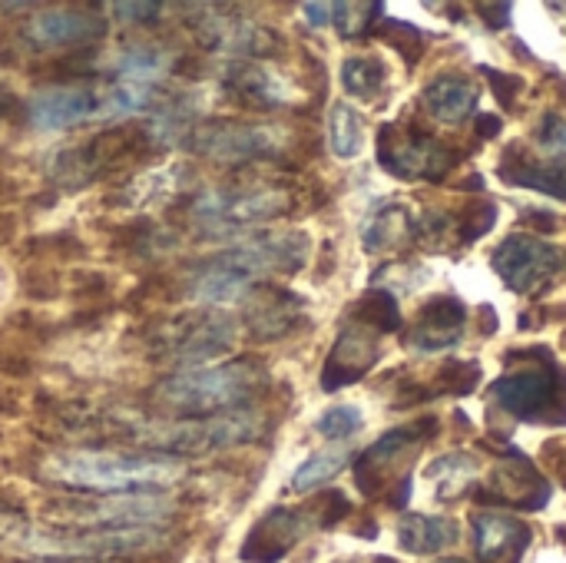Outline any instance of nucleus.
I'll return each instance as SVG.
<instances>
[{"label":"nucleus","mask_w":566,"mask_h":563,"mask_svg":"<svg viewBox=\"0 0 566 563\" xmlns=\"http://www.w3.org/2000/svg\"><path fill=\"white\" fill-rule=\"evenodd\" d=\"M312 242L298 229L282 232H259L235 249L202 262L189 275V295L216 305L229 299H242L245 292L259 289L269 275H292L308 262Z\"/></svg>","instance_id":"obj_1"},{"label":"nucleus","mask_w":566,"mask_h":563,"mask_svg":"<svg viewBox=\"0 0 566 563\" xmlns=\"http://www.w3.org/2000/svg\"><path fill=\"white\" fill-rule=\"evenodd\" d=\"M269 388V368L259 358H235L212 368L176 372L153 388V402L176 418H206L252 408Z\"/></svg>","instance_id":"obj_2"},{"label":"nucleus","mask_w":566,"mask_h":563,"mask_svg":"<svg viewBox=\"0 0 566 563\" xmlns=\"http://www.w3.org/2000/svg\"><path fill=\"white\" fill-rule=\"evenodd\" d=\"M43 475L70 491L96 494H149L172 484L182 468L176 458L129 451H56L43 461Z\"/></svg>","instance_id":"obj_3"},{"label":"nucleus","mask_w":566,"mask_h":563,"mask_svg":"<svg viewBox=\"0 0 566 563\" xmlns=\"http://www.w3.org/2000/svg\"><path fill=\"white\" fill-rule=\"evenodd\" d=\"M265 431V421L259 411H226V415H206V418H163L133 428V441L143 448L159 451L163 458H192L209 451H226L235 445H249Z\"/></svg>","instance_id":"obj_4"},{"label":"nucleus","mask_w":566,"mask_h":563,"mask_svg":"<svg viewBox=\"0 0 566 563\" xmlns=\"http://www.w3.org/2000/svg\"><path fill=\"white\" fill-rule=\"evenodd\" d=\"M235 338H239V322L216 305H202L159 322L149 335V355L163 365L192 372L202 362H216L229 355Z\"/></svg>","instance_id":"obj_5"},{"label":"nucleus","mask_w":566,"mask_h":563,"mask_svg":"<svg viewBox=\"0 0 566 563\" xmlns=\"http://www.w3.org/2000/svg\"><path fill=\"white\" fill-rule=\"evenodd\" d=\"M169 538L159 528H43L30 534L27 551L40 557L129 561L163 551Z\"/></svg>","instance_id":"obj_6"},{"label":"nucleus","mask_w":566,"mask_h":563,"mask_svg":"<svg viewBox=\"0 0 566 563\" xmlns=\"http://www.w3.org/2000/svg\"><path fill=\"white\" fill-rule=\"evenodd\" d=\"M292 212V192L285 186H242L219 189L192 206V219L209 236H229L245 226H259Z\"/></svg>","instance_id":"obj_7"},{"label":"nucleus","mask_w":566,"mask_h":563,"mask_svg":"<svg viewBox=\"0 0 566 563\" xmlns=\"http://www.w3.org/2000/svg\"><path fill=\"white\" fill-rule=\"evenodd\" d=\"M494 402L521 421L566 425V372L547 358L534 368H517L491 385Z\"/></svg>","instance_id":"obj_8"},{"label":"nucleus","mask_w":566,"mask_h":563,"mask_svg":"<svg viewBox=\"0 0 566 563\" xmlns=\"http://www.w3.org/2000/svg\"><path fill=\"white\" fill-rule=\"evenodd\" d=\"M378 163L398 179H444L458 156L428 129L395 119L378 129Z\"/></svg>","instance_id":"obj_9"},{"label":"nucleus","mask_w":566,"mask_h":563,"mask_svg":"<svg viewBox=\"0 0 566 563\" xmlns=\"http://www.w3.org/2000/svg\"><path fill=\"white\" fill-rule=\"evenodd\" d=\"M564 249L531 232H511L491 256L494 272L517 295H541L564 269Z\"/></svg>","instance_id":"obj_10"},{"label":"nucleus","mask_w":566,"mask_h":563,"mask_svg":"<svg viewBox=\"0 0 566 563\" xmlns=\"http://www.w3.org/2000/svg\"><path fill=\"white\" fill-rule=\"evenodd\" d=\"M70 528H156L172 514V501L159 494H96L56 508Z\"/></svg>","instance_id":"obj_11"},{"label":"nucleus","mask_w":566,"mask_h":563,"mask_svg":"<svg viewBox=\"0 0 566 563\" xmlns=\"http://www.w3.org/2000/svg\"><path fill=\"white\" fill-rule=\"evenodd\" d=\"M189 146L216 163H252L279 153V133L239 119H209L189 129Z\"/></svg>","instance_id":"obj_12"},{"label":"nucleus","mask_w":566,"mask_h":563,"mask_svg":"<svg viewBox=\"0 0 566 563\" xmlns=\"http://www.w3.org/2000/svg\"><path fill=\"white\" fill-rule=\"evenodd\" d=\"M146 146L149 143H146L143 129L119 126V129H109V133L90 139L86 146L63 153L56 159V176L70 186H83V183H93V179L106 176L109 169L129 163L136 156V149H146Z\"/></svg>","instance_id":"obj_13"},{"label":"nucleus","mask_w":566,"mask_h":563,"mask_svg":"<svg viewBox=\"0 0 566 563\" xmlns=\"http://www.w3.org/2000/svg\"><path fill=\"white\" fill-rule=\"evenodd\" d=\"M192 10L202 13V17H192V27L206 46H219L235 56H272L282 46L279 33H272L269 27L242 13L235 17L226 7H192Z\"/></svg>","instance_id":"obj_14"},{"label":"nucleus","mask_w":566,"mask_h":563,"mask_svg":"<svg viewBox=\"0 0 566 563\" xmlns=\"http://www.w3.org/2000/svg\"><path fill=\"white\" fill-rule=\"evenodd\" d=\"M27 113L36 129H70L86 119L106 116V90L99 93L90 86H50L30 100Z\"/></svg>","instance_id":"obj_15"},{"label":"nucleus","mask_w":566,"mask_h":563,"mask_svg":"<svg viewBox=\"0 0 566 563\" xmlns=\"http://www.w3.org/2000/svg\"><path fill=\"white\" fill-rule=\"evenodd\" d=\"M305 315V302L279 285H259L242 295V325L249 329L252 338H285L289 332L298 329Z\"/></svg>","instance_id":"obj_16"},{"label":"nucleus","mask_w":566,"mask_h":563,"mask_svg":"<svg viewBox=\"0 0 566 563\" xmlns=\"http://www.w3.org/2000/svg\"><path fill=\"white\" fill-rule=\"evenodd\" d=\"M438 431V421L434 418H418L411 425H401V428H391L388 435H381L355 465V481H358V491L365 498H375L385 484V471L411 448L424 445L431 435Z\"/></svg>","instance_id":"obj_17"},{"label":"nucleus","mask_w":566,"mask_h":563,"mask_svg":"<svg viewBox=\"0 0 566 563\" xmlns=\"http://www.w3.org/2000/svg\"><path fill=\"white\" fill-rule=\"evenodd\" d=\"M109 33L106 17L96 10H46L27 23V40L40 50L50 46H93Z\"/></svg>","instance_id":"obj_18"},{"label":"nucleus","mask_w":566,"mask_h":563,"mask_svg":"<svg viewBox=\"0 0 566 563\" xmlns=\"http://www.w3.org/2000/svg\"><path fill=\"white\" fill-rule=\"evenodd\" d=\"M378 355H381L378 332H371V329H365L358 322L345 325L338 342H335V348L328 352L325 368H322V388L325 392H338V388L365 378L375 368Z\"/></svg>","instance_id":"obj_19"},{"label":"nucleus","mask_w":566,"mask_h":563,"mask_svg":"<svg viewBox=\"0 0 566 563\" xmlns=\"http://www.w3.org/2000/svg\"><path fill=\"white\" fill-rule=\"evenodd\" d=\"M308 531V514L292 511V508H275L269 511L245 538L242 544V561L249 563H279Z\"/></svg>","instance_id":"obj_20"},{"label":"nucleus","mask_w":566,"mask_h":563,"mask_svg":"<svg viewBox=\"0 0 566 563\" xmlns=\"http://www.w3.org/2000/svg\"><path fill=\"white\" fill-rule=\"evenodd\" d=\"M464 325H468L464 302L454 299V295H438V299L424 302V309L418 312V322L408 332V345L415 352L454 348L464 338Z\"/></svg>","instance_id":"obj_21"},{"label":"nucleus","mask_w":566,"mask_h":563,"mask_svg":"<svg viewBox=\"0 0 566 563\" xmlns=\"http://www.w3.org/2000/svg\"><path fill=\"white\" fill-rule=\"evenodd\" d=\"M488 494L517 511H541L551 501V484L524 455H511L491 471Z\"/></svg>","instance_id":"obj_22"},{"label":"nucleus","mask_w":566,"mask_h":563,"mask_svg":"<svg viewBox=\"0 0 566 563\" xmlns=\"http://www.w3.org/2000/svg\"><path fill=\"white\" fill-rule=\"evenodd\" d=\"M531 544V528L501 511L474 514V551L481 563H521Z\"/></svg>","instance_id":"obj_23"},{"label":"nucleus","mask_w":566,"mask_h":563,"mask_svg":"<svg viewBox=\"0 0 566 563\" xmlns=\"http://www.w3.org/2000/svg\"><path fill=\"white\" fill-rule=\"evenodd\" d=\"M222 80H226L229 93H235L239 100H245L252 106H262V110H275V106H285L292 100L289 83L275 70H269L262 63H249V60L239 63L235 60V63L226 66Z\"/></svg>","instance_id":"obj_24"},{"label":"nucleus","mask_w":566,"mask_h":563,"mask_svg":"<svg viewBox=\"0 0 566 563\" xmlns=\"http://www.w3.org/2000/svg\"><path fill=\"white\" fill-rule=\"evenodd\" d=\"M415 236H418V216L405 202H381L361 226V246L371 256L395 252Z\"/></svg>","instance_id":"obj_25"},{"label":"nucleus","mask_w":566,"mask_h":563,"mask_svg":"<svg viewBox=\"0 0 566 563\" xmlns=\"http://www.w3.org/2000/svg\"><path fill=\"white\" fill-rule=\"evenodd\" d=\"M421 103L438 123L458 126L478 110V86L461 73H441L424 86Z\"/></svg>","instance_id":"obj_26"},{"label":"nucleus","mask_w":566,"mask_h":563,"mask_svg":"<svg viewBox=\"0 0 566 563\" xmlns=\"http://www.w3.org/2000/svg\"><path fill=\"white\" fill-rule=\"evenodd\" d=\"M497 173L511 186H524V189H534V192H544V196L566 202V166L560 163H537V159H527L524 153L511 149Z\"/></svg>","instance_id":"obj_27"},{"label":"nucleus","mask_w":566,"mask_h":563,"mask_svg":"<svg viewBox=\"0 0 566 563\" xmlns=\"http://www.w3.org/2000/svg\"><path fill=\"white\" fill-rule=\"evenodd\" d=\"M398 544L408 554H441L444 548L458 544V524L448 518L431 514H405L398 524Z\"/></svg>","instance_id":"obj_28"},{"label":"nucleus","mask_w":566,"mask_h":563,"mask_svg":"<svg viewBox=\"0 0 566 563\" xmlns=\"http://www.w3.org/2000/svg\"><path fill=\"white\" fill-rule=\"evenodd\" d=\"M328 146L338 159H355L365 146V119L355 106L335 103L328 113Z\"/></svg>","instance_id":"obj_29"},{"label":"nucleus","mask_w":566,"mask_h":563,"mask_svg":"<svg viewBox=\"0 0 566 563\" xmlns=\"http://www.w3.org/2000/svg\"><path fill=\"white\" fill-rule=\"evenodd\" d=\"M355 322L385 335V332H398L401 329V312H398V299L388 289H371L368 295H361V302L355 305Z\"/></svg>","instance_id":"obj_30"},{"label":"nucleus","mask_w":566,"mask_h":563,"mask_svg":"<svg viewBox=\"0 0 566 563\" xmlns=\"http://www.w3.org/2000/svg\"><path fill=\"white\" fill-rule=\"evenodd\" d=\"M342 86L358 100H375L385 86V63L378 56H348L342 63Z\"/></svg>","instance_id":"obj_31"},{"label":"nucleus","mask_w":566,"mask_h":563,"mask_svg":"<svg viewBox=\"0 0 566 563\" xmlns=\"http://www.w3.org/2000/svg\"><path fill=\"white\" fill-rule=\"evenodd\" d=\"M478 475V458L474 455H461V451H454V455H444V458H438L434 465H431V478H434V484H438V491H441V498H458L464 488H468V481Z\"/></svg>","instance_id":"obj_32"},{"label":"nucleus","mask_w":566,"mask_h":563,"mask_svg":"<svg viewBox=\"0 0 566 563\" xmlns=\"http://www.w3.org/2000/svg\"><path fill=\"white\" fill-rule=\"evenodd\" d=\"M345 465H348V451H345V448H338V451H322V455L308 458V461L292 475V491H295V494H308V491L328 484Z\"/></svg>","instance_id":"obj_33"},{"label":"nucleus","mask_w":566,"mask_h":563,"mask_svg":"<svg viewBox=\"0 0 566 563\" xmlns=\"http://www.w3.org/2000/svg\"><path fill=\"white\" fill-rule=\"evenodd\" d=\"M381 13H385L381 3H335L332 23L338 27V33L345 40H358V37L371 33V27L381 20Z\"/></svg>","instance_id":"obj_34"},{"label":"nucleus","mask_w":566,"mask_h":563,"mask_svg":"<svg viewBox=\"0 0 566 563\" xmlns=\"http://www.w3.org/2000/svg\"><path fill=\"white\" fill-rule=\"evenodd\" d=\"M481 382V365L478 362H444L441 372L434 375V392L438 395H471Z\"/></svg>","instance_id":"obj_35"},{"label":"nucleus","mask_w":566,"mask_h":563,"mask_svg":"<svg viewBox=\"0 0 566 563\" xmlns=\"http://www.w3.org/2000/svg\"><path fill=\"white\" fill-rule=\"evenodd\" d=\"M381 37H385V43H391L408 63H418L421 53H424V33H421L418 27L405 23V20H385V17H381Z\"/></svg>","instance_id":"obj_36"},{"label":"nucleus","mask_w":566,"mask_h":563,"mask_svg":"<svg viewBox=\"0 0 566 563\" xmlns=\"http://www.w3.org/2000/svg\"><path fill=\"white\" fill-rule=\"evenodd\" d=\"M497 222V202H471L461 216H458V242L471 246L481 236L491 232V226Z\"/></svg>","instance_id":"obj_37"},{"label":"nucleus","mask_w":566,"mask_h":563,"mask_svg":"<svg viewBox=\"0 0 566 563\" xmlns=\"http://www.w3.org/2000/svg\"><path fill=\"white\" fill-rule=\"evenodd\" d=\"M361 425H365V418H361V408H355V405H335L318 418V431L332 441H345V438L358 435Z\"/></svg>","instance_id":"obj_38"},{"label":"nucleus","mask_w":566,"mask_h":563,"mask_svg":"<svg viewBox=\"0 0 566 563\" xmlns=\"http://www.w3.org/2000/svg\"><path fill=\"white\" fill-rule=\"evenodd\" d=\"M30 534H33L30 521H27L20 511H13V508L0 504V551H10V548L27 551Z\"/></svg>","instance_id":"obj_39"},{"label":"nucleus","mask_w":566,"mask_h":563,"mask_svg":"<svg viewBox=\"0 0 566 563\" xmlns=\"http://www.w3.org/2000/svg\"><path fill=\"white\" fill-rule=\"evenodd\" d=\"M537 143L547 156L566 159V116L564 113H544L537 126Z\"/></svg>","instance_id":"obj_40"},{"label":"nucleus","mask_w":566,"mask_h":563,"mask_svg":"<svg viewBox=\"0 0 566 563\" xmlns=\"http://www.w3.org/2000/svg\"><path fill=\"white\" fill-rule=\"evenodd\" d=\"M119 20H126V23H156L159 17H163V3H113L109 7Z\"/></svg>","instance_id":"obj_41"},{"label":"nucleus","mask_w":566,"mask_h":563,"mask_svg":"<svg viewBox=\"0 0 566 563\" xmlns=\"http://www.w3.org/2000/svg\"><path fill=\"white\" fill-rule=\"evenodd\" d=\"M484 76L491 80V86H494L497 100H501L504 106H514V96L521 93V80H517V76L501 73L497 66H484Z\"/></svg>","instance_id":"obj_42"},{"label":"nucleus","mask_w":566,"mask_h":563,"mask_svg":"<svg viewBox=\"0 0 566 563\" xmlns=\"http://www.w3.org/2000/svg\"><path fill=\"white\" fill-rule=\"evenodd\" d=\"M478 10H481V13H484V20H488L491 27H497V30H501V27H507V23H511V13H514V7H511V3H481Z\"/></svg>","instance_id":"obj_43"},{"label":"nucleus","mask_w":566,"mask_h":563,"mask_svg":"<svg viewBox=\"0 0 566 563\" xmlns=\"http://www.w3.org/2000/svg\"><path fill=\"white\" fill-rule=\"evenodd\" d=\"M302 13L308 17L312 27H328L332 23V13H335V3H305Z\"/></svg>","instance_id":"obj_44"},{"label":"nucleus","mask_w":566,"mask_h":563,"mask_svg":"<svg viewBox=\"0 0 566 563\" xmlns=\"http://www.w3.org/2000/svg\"><path fill=\"white\" fill-rule=\"evenodd\" d=\"M544 461H547L551 468H557V475L564 478L566 484V441H551V445L544 448Z\"/></svg>","instance_id":"obj_45"},{"label":"nucleus","mask_w":566,"mask_h":563,"mask_svg":"<svg viewBox=\"0 0 566 563\" xmlns=\"http://www.w3.org/2000/svg\"><path fill=\"white\" fill-rule=\"evenodd\" d=\"M501 129H504L501 116H481V119H478V136H481V139H494Z\"/></svg>","instance_id":"obj_46"},{"label":"nucleus","mask_w":566,"mask_h":563,"mask_svg":"<svg viewBox=\"0 0 566 563\" xmlns=\"http://www.w3.org/2000/svg\"><path fill=\"white\" fill-rule=\"evenodd\" d=\"M30 563H103V561H83V557H36Z\"/></svg>","instance_id":"obj_47"},{"label":"nucleus","mask_w":566,"mask_h":563,"mask_svg":"<svg viewBox=\"0 0 566 563\" xmlns=\"http://www.w3.org/2000/svg\"><path fill=\"white\" fill-rule=\"evenodd\" d=\"M444 563H458V561H444Z\"/></svg>","instance_id":"obj_48"}]
</instances>
